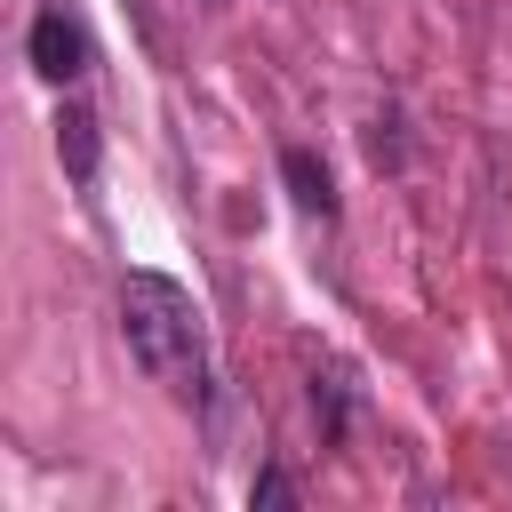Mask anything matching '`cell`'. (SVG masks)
Segmentation results:
<instances>
[{"label": "cell", "instance_id": "cell-1", "mask_svg": "<svg viewBox=\"0 0 512 512\" xmlns=\"http://www.w3.org/2000/svg\"><path fill=\"white\" fill-rule=\"evenodd\" d=\"M120 336L152 384L176 400H208V344H200V304L168 272H128L120 280Z\"/></svg>", "mask_w": 512, "mask_h": 512}, {"label": "cell", "instance_id": "cell-2", "mask_svg": "<svg viewBox=\"0 0 512 512\" xmlns=\"http://www.w3.org/2000/svg\"><path fill=\"white\" fill-rule=\"evenodd\" d=\"M24 48H32V72H40L48 88H72V80L88 72V32H80L64 8H40L32 32H24Z\"/></svg>", "mask_w": 512, "mask_h": 512}, {"label": "cell", "instance_id": "cell-3", "mask_svg": "<svg viewBox=\"0 0 512 512\" xmlns=\"http://www.w3.org/2000/svg\"><path fill=\"white\" fill-rule=\"evenodd\" d=\"M280 176H288V192H296V208H304V216H320V224L336 216V192H328V168H320V160H312L304 144H288V152H280Z\"/></svg>", "mask_w": 512, "mask_h": 512}, {"label": "cell", "instance_id": "cell-4", "mask_svg": "<svg viewBox=\"0 0 512 512\" xmlns=\"http://www.w3.org/2000/svg\"><path fill=\"white\" fill-rule=\"evenodd\" d=\"M56 152H64V168H72L80 184L96 176V112H88V104H64V112H56Z\"/></svg>", "mask_w": 512, "mask_h": 512}, {"label": "cell", "instance_id": "cell-5", "mask_svg": "<svg viewBox=\"0 0 512 512\" xmlns=\"http://www.w3.org/2000/svg\"><path fill=\"white\" fill-rule=\"evenodd\" d=\"M296 488H288V472H256V488H248V504H288Z\"/></svg>", "mask_w": 512, "mask_h": 512}]
</instances>
